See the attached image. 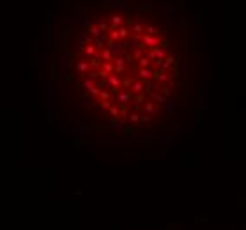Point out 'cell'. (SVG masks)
Wrapping results in <instances>:
<instances>
[{"label": "cell", "mask_w": 246, "mask_h": 230, "mask_svg": "<svg viewBox=\"0 0 246 230\" xmlns=\"http://www.w3.org/2000/svg\"><path fill=\"white\" fill-rule=\"evenodd\" d=\"M195 76L186 28L151 7H98L64 28L53 55L64 115L105 142H147L175 128Z\"/></svg>", "instance_id": "6da1fadb"}]
</instances>
